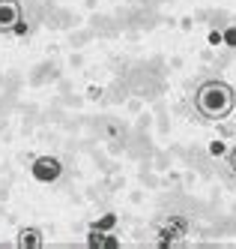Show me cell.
Returning <instances> with one entry per match:
<instances>
[{
  "label": "cell",
  "mask_w": 236,
  "mask_h": 249,
  "mask_svg": "<svg viewBox=\"0 0 236 249\" xmlns=\"http://www.w3.org/2000/svg\"><path fill=\"white\" fill-rule=\"evenodd\" d=\"M236 105V93L227 81H204L194 93V108L206 120H224Z\"/></svg>",
  "instance_id": "obj_1"
},
{
  "label": "cell",
  "mask_w": 236,
  "mask_h": 249,
  "mask_svg": "<svg viewBox=\"0 0 236 249\" xmlns=\"http://www.w3.org/2000/svg\"><path fill=\"white\" fill-rule=\"evenodd\" d=\"M60 174H63L60 159H54V156H36L33 159V177L39 183H54V180H60Z\"/></svg>",
  "instance_id": "obj_2"
},
{
  "label": "cell",
  "mask_w": 236,
  "mask_h": 249,
  "mask_svg": "<svg viewBox=\"0 0 236 249\" xmlns=\"http://www.w3.org/2000/svg\"><path fill=\"white\" fill-rule=\"evenodd\" d=\"M189 234V219L186 216H168L161 222V231H158V243L168 246V243H176Z\"/></svg>",
  "instance_id": "obj_3"
},
{
  "label": "cell",
  "mask_w": 236,
  "mask_h": 249,
  "mask_svg": "<svg viewBox=\"0 0 236 249\" xmlns=\"http://www.w3.org/2000/svg\"><path fill=\"white\" fill-rule=\"evenodd\" d=\"M18 21H21V3L18 0H0V33H12Z\"/></svg>",
  "instance_id": "obj_4"
},
{
  "label": "cell",
  "mask_w": 236,
  "mask_h": 249,
  "mask_svg": "<svg viewBox=\"0 0 236 249\" xmlns=\"http://www.w3.org/2000/svg\"><path fill=\"white\" fill-rule=\"evenodd\" d=\"M15 243L21 249H39L42 246V231L39 228H21L18 237H15Z\"/></svg>",
  "instance_id": "obj_5"
},
{
  "label": "cell",
  "mask_w": 236,
  "mask_h": 249,
  "mask_svg": "<svg viewBox=\"0 0 236 249\" xmlns=\"http://www.w3.org/2000/svg\"><path fill=\"white\" fill-rule=\"evenodd\" d=\"M87 243H90V246H117V237H114V234L105 237V231L93 228V231H90V237H87Z\"/></svg>",
  "instance_id": "obj_6"
},
{
  "label": "cell",
  "mask_w": 236,
  "mask_h": 249,
  "mask_svg": "<svg viewBox=\"0 0 236 249\" xmlns=\"http://www.w3.org/2000/svg\"><path fill=\"white\" fill-rule=\"evenodd\" d=\"M114 225H117V216H114V213H105L102 219H96V222H93V228H99V231H111Z\"/></svg>",
  "instance_id": "obj_7"
},
{
  "label": "cell",
  "mask_w": 236,
  "mask_h": 249,
  "mask_svg": "<svg viewBox=\"0 0 236 249\" xmlns=\"http://www.w3.org/2000/svg\"><path fill=\"white\" fill-rule=\"evenodd\" d=\"M209 153H212V156H224V153H227L224 141H209Z\"/></svg>",
  "instance_id": "obj_8"
},
{
  "label": "cell",
  "mask_w": 236,
  "mask_h": 249,
  "mask_svg": "<svg viewBox=\"0 0 236 249\" xmlns=\"http://www.w3.org/2000/svg\"><path fill=\"white\" fill-rule=\"evenodd\" d=\"M221 42H227V45H236V27H227V30L221 33Z\"/></svg>",
  "instance_id": "obj_9"
},
{
  "label": "cell",
  "mask_w": 236,
  "mask_h": 249,
  "mask_svg": "<svg viewBox=\"0 0 236 249\" xmlns=\"http://www.w3.org/2000/svg\"><path fill=\"white\" fill-rule=\"evenodd\" d=\"M27 30H30V27H27V21H24V18H21V21H18L15 27H12V33H15V36H24V33H27Z\"/></svg>",
  "instance_id": "obj_10"
},
{
  "label": "cell",
  "mask_w": 236,
  "mask_h": 249,
  "mask_svg": "<svg viewBox=\"0 0 236 249\" xmlns=\"http://www.w3.org/2000/svg\"><path fill=\"white\" fill-rule=\"evenodd\" d=\"M230 168H233V171H236V147H233V150H230Z\"/></svg>",
  "instance_id": "obj_11"
}]
</instances>
